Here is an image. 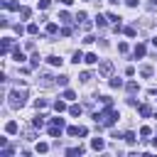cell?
Masks as SVG:
<instances>
[{"label":"cell","mask_w":157,"mask_h":157,"mask_svg":"<svg viewBox=\"0 0 157 157\" xmlns=\"http://www.w3.org/2000/svg\"><path fill=\"white\" fill-rule=\"evenodd\" d=\"M83 56H86V54H81V52H76V54H74V59H71V61H74V64H78V61H83Z\"/></svg>","instance_id":"cell-33"},{"label":"cell","mask_w":157,"mask_h":157,"mask_svg":"<svg viewBox=\"0 0 157 157\" xmlns=\"http://www.w3.org/2000/svg\"><path fill=\"white\" fill-rule=\"evenodd\" d=\"M152 5H157V0H152Z\"/></svg>","instance_id":"cell-46"},{"label":"cell","mask_w":157,"mask_h":157,"mask_svg":"<svg viewBox=\"0 0 157 157\" xmlns=\"http://www.w3.org/2000/svg\"><path fill=\"white\" fill-rule=\"evenodd\" d=\"M152 47H155V49H157V37H155V39H152Z\"/></svg>","instance_id":"cell-44"},{"label":"cell","mask_w":157,"mask_h":157,"mask_svg":"<svg viewBox=\"0 0 157 157\" xmlns=\"http://www.w3.org/2000/svg\"><path fill=\"white\" fill-rule=\"evenodd\" d=\"M47 150H49V145H47V142H39V145H37V152H42V155H44Z\"/></svg>","instance_id":"cell-35"},{"label":"cell","mask_w":157,"mask_h":157,"mask_svg":"<svg viewBox=\"0 0 157 157\" xmlns=\"http://www.w3.org/2000/svg\"><path fill=\"white\" fill-rule=\"evenodd\" d=\"M123 137H125V142H128V145H135V142H137V137H135V132H125Z\"/></svg>","instance_id":"cell-14"},{"label":"cell","mask_w":157,"mask_h":157,"mask_svg":"<svg viewBox=\"0 0 157 157\" xmlns=\"http://www.w3.org/2000/svg\"><path fill=\"white\" fill-rule=\"evenodd\" d=\"M125 5H130V7H137V0H125Z\"/></svg>","instance_id":"cell-42"},{"label":"cell","mask_w":157,"mask_h":157,"mask_svg":"<svg viewBox=\"0 0 157 157\" xmlns=\"http://www.w3.org/2000/svg\"><path fill=\"white\" fill-rule=\"evenodd\" d=\"M47 61H49L52 66H61V61H64V59H59V56H49Z\"/></svg>","instance_id":"cell-22"},{"label":"cell","mask_w":157,"mask_h":157,"mask_svg":"<svg viewBox=\"0 0 157 157\" xmlns=\"http://www.w3.org/2000/svg\"><path fill=\"white\" fill-rule=\"evenodd\" d=\"M125 88H128V93H135V91H137V81H128Z\"/></svg>","instance_id":"cell-16"},{"label":"cell","mask_w":157,"mask_h":157,"mask_svg":"<svg viewBox=\"0 0 157 157\" xmlns=\"http://www.w3.org/2000/svg\"><path fill=\"white\" fill-rule=\"evenodd\" d=\"M59 2H61V5H66V7H69V5H71V2H74V0H59Z\"/></svg>","instance_id":"cell-43"},{"label":"cell","mask_w":157,"mask_h":157,"mask_svg":"<svg viewBox=\"0 0 157 157\" xmlns=\"http://www.w3.org/2000/svg\"><path fill=\"white\" fill-rule=\"evenodd\" d=\"M96 2H101V0H96Z\"/></svg>","instance_id":"cell-47"},{"label":"cell","mask_w":157,"mask_h":157,"mask_svg":"<svg viewBox=\"0 0 157 157\" xmlns=\"http://www.w3.org/2000/svg\"><path fill=\"white\" fill-rule=\"evenodd\" d=\"M56 29H59V27H56V22H49V25H47V34H54Z\"/></svg>","instance_id":"cell-27"},{"label":"cell","mask_w":157,"mask_h":157,"mask_svg":"<svg viewBox=\"0 0 157 157\" xmlns=\"http://www.w3.org/2000/svg\"><path fill=\"white\" fill-rule=\"evenodd\" d=\"M25 103H27V91H25V88H22V91H20V88L10 91V96H7V105H10V108H22Z\"/></svg>","instance_id":"cell-1"},{"label":"cell","mask_w":157,"mask_h":157,"mask_svg":"<svg viewBox=\"0 0 157 157\" xmlns=\"http://www.w3.org/2000/svg\"><path fill=\"white\" fill-rule=\"evenodd\" d=\"M105 17H108V20H110V22H113V25H118V22H120V17H118V15H115V12H108V15H105Z\"/></svg>","instance_id":"cell-25"},{"label":"cell","mask_w":157,"mask_h":157,"mask_svg":"<svg viewBox=\"0 0 157 157\" xmlns=\"http://www.w3.org/2000/svg\"><path fill=\"white\" fill-rule=\"evenodd\" d=\"M140 135H142V137H150V135H152V128H150V125H142V128H140Z\"/></svg>","instance_id":"cell-20"},{"label":"cell","mask_w":157,"mask_h":157,"mask_svg":"<svg viewBox=\"0 0 157 157\" xmlns=\"http://www.w3.org/2000/svg\"><path fill=\"white\" fill-rule=\"evenodd\" d=\"M110 74H113V61H108V59L101 61V64H98V76H101V78H108Z\"/></svg>","instance_id":"cell-2"},{"label":"cell","mask_w":157,"mask_h":157,"mask_svg":"<svg viewBox=\"0 0 157 157\" xmlns=\"http://www.w3.org/2000/svg\"><path fill=\"white\" fill-rule=\"evenodd\" d=\"M17 130H20V125H17V123H15V120H10V123H7V125H5V132H7V135H15V132H17Z\"/></svg>","instance_id":"cell-7"},{"label":"cell","mask_w":157,"mask_h":157,"mask_svg":"<svg viewBox=\"0 0 157 157\" xmlns=\"http://www.w3.org/2000/svg\"><path fill=\"white\" fill-rule=\"evenodd\" d=\"M91 78H93V76H91V71H83V74H81V81H83V83H86V81H91Z\"/></svg>","instance_id":"cell-38"},{"label":"cell","mask_w":157,"mask_h":157,"mask_svg":"<svg viewBox=\"0 0 157 157\" xmlns=\"http://www.w3.org/2000/svg\"><path fill=\"white\" fill-rule=\"evenodd\" d=\"M59 20H61V22H69V12L61 10V12H59Z\"/></svg>","instance_id":"cell-36"},{"label":"cell","mask_w":157,"mask_h":157,"mask_svg":"<svg viewBox=\"0 0 157 157\" xmlns=\"http://www.w3.org/2000/svg\"><path fill=\"white\" fill-rule=\"evenodd\" d=\"M91 147H93L96 152H101V150H105V140H103V137H93V140H91Z\"/></svg>","instance_id":"cell-5"},{"label":"cell","mask_w":157,"mask_h":157,"mask_svg":"<svg viewBox=\"0 0 157 157\" xmlns=\"http://www.w3.org/2000/svg\"><path fill=\"white\" fill-rule=\"evenodd\" d=\"M83 152H86V147H81V145H78V147H69V150H66V155H69V157H81Z\"/></svg>","instance_id":"cell-6"},{"label":"cell","mask_w":157,"mask_h":157,"mask_svg":"<svg viewBox=\"0 0 157 157\" xmlns=\"http://www.w3.org/2000/svg\"><path fill=\"white\" fill-rule=\"evenodd\" d=\"M0 157H12V150H10V147H5V150L0 152Z\"/></svg>","instance_id":"cell-40"},{"label":"cell","mask_w":157,"mask_h":157,"mask_svg":"<svg viewBox=\"0 0 157 157\" xmlns=\"http://www.w3.org/2000/svg\"><path fill=\"white\" fill-rule=\"evenodd\" d=\"M152 145H155V147H157V135H155V137H152Z\"/></svg>","instance_id":"cell-45"},{"label":"cell","mask_w":157,"mask_h":157,"mask_svg":"<svg viewBox=\"0 0 157 157\" xmlns=\"http://www.w3.org/2000/svg\"><path fill=\"white\" fill-rule=\"evenodd\" d=\"M27 32H29V34H37V32H39V25H37V22L27 25Z\"/></svg>","instance_id":"cell-21"},{"label":"cell","mask_w":157,"mask_h":157,"mask_svg":"<svg viewBox=\"0 0 157 157\" xmlns=\"http://www.w3.org/2000/svg\"><path fill=\"white\" fill-rule=\"evenodd\" d=\"M83 61H86V64H98V54H93V52H88V54L83 56Z\"/></svg>","instance_id":"cell-8"},{"label":"cell","mask_w":157,"mask_h":157,"mask_svg":"<svg viewBox=\"0 0 157 157\" xmlns=\"http://www.w3.org/2000/svg\"><path fill=\"white\" fill-rule=\"evenodd\" d=\"M39 61H42V59H39V54H34V56H32V61H29V64H32V66H39Z\"/></svg>","instance_id":"cell-39"},{"label":"cell","mask_w":157,"mask_h":157,"mask_svg":"<svg viewBox=\"0 0 157 157\" xmlns=\"http://www.w3.org/2000/svg\"><path fill=\"white\" fill-rule=\"evenodd\" d=\"M69 115H81V105H69Z\"/></svg>","instance_id":"cell-18"},{"label":"cell","mask_w":157,"mask_h":157,"mask_svg":"<svg viewBox=\"0 0 157 157\" xmlns=\"http://www.w3.org/2000/svg\"><path fill=\"white\" fill-rule=\"evenodd\" d=\"M54 110H56V113L66 110V103H64V101H54Z\"/></svg>","instance_id":"cell-17"},{"label":"cell","mask_w":157,"mask_h":157,"mask_svg":"<svg viewBox=\"0 0 157 157\" xmlns=\"http://www.w3.org/2000/svg\"><path fill=\"white\" fill-rule=\"evenodd\" d=\"M44 105H47V98H37V101H34V108H37V110L44 108Z\"/></svg>","instance_id":"cell-31"},{"label":"cell","mask_w":157,"mask_h":157,"mask_svg":"<svg viewBox=\"0 0 157 157\" xmlns=\"http://www.w3.org/2000/svg\"><path fill=\"white\" fill-rule=\"evenodd\" d=\"M110 86H113V88H120V86H123V81H120L118 76H113V78H110Z\"/></svg>","instance_id":"cell-29"},{"label":"cell","mask_w":157,"mask_h":157,"mask_svg":"<svg viewBox=\"0 0 157 157\" xmlns=\"http://www.w3.org/2000/svg\"><path fill=\"white\" fill-rule=\"evenodd\" d=\"M61 130H64V128H59V125H54V123L49 125V135H52V137H59V135H61Z\"/></svg>","instance_id":"cell-9"},{"label":"cell","mask_w":157,"mask_h":157,"mask_svg":"<svg viewBox=\"0 0 157 157\" xmlns=\"http://www.w3.org/2000/svg\"><path fill=\"white\" fill-rule=\"evenodd\" d=\"M96 25H98V27H105V25H108V17H101V15H98V17H96Z\"/></svg>","instance_id":"cell-26"},{"label":"cell","mask_w":157,"mask_h":157,"mask_svg":"<svg viewBox=\"0 0 157 157\" xmlns=\"http://www.w3.org/2000/svg\"><path fill=\"white\" fill-rule=\"evenodd\" d=\"M125 34H128V37H135L137 29H135V27H125Z\"/></svg>","instance_id":"cell-37"},{"label":"cell","mask_w":157,"mask_h":157,"mask_svg":"<svg viewBox=\"0 0 157 157\" xmlns=\"http://www.w3.org/2000/svg\"><path fill=\"white\" fill-rule=\"evenodd\" d=\"M17 12H20V17H22V20H27V17L32 15V10H29V7H20Z\"/></svg>","instance_id":"cell-15"},{"label":"cell","mask_w":157,"mask_h":157,"mask_svg":"<svg viewBox=\"0 0 157 157\" xmlns=\"http://www.w3.org/2000/svg\"><path fill=\"white\" fill-rule=\"evenodd\" d=\"M2 7H5V10H20V5H17L15 0H2Z\"/></svg>","instance_id":"cell-10"},{"label":"cell","mask_w":157,"mask_h":157,"mask_svg":"<svg viewBox=\"0 0 157 157\" xmlns=\"http://www.w3.org/2000/svg\"><path fill=\"white\" fill-rule=\"evenodd\" d=\"M152 71H155V69H152V66H150V64H145V66H142V69H140V74H142V76H145V78H150V76H152Z\"/></svg>","instance_id":"cell-13"},{"label":"cell","mask_w":157,"mask_h":157,"mask_svg":"<svg viewBox=\"0 0 157 157\" xmlns=\"http://www.w3.org/2000/svg\"><path fill=\"white\" fill-rule=\"evenodd\" d=\"M66 132H69L71 137H83L88 130H86V128H81V125H71V128H66Z\"/></svg>","instance_id":"cell-4"},{"label":"cell","mask_w":157,"mask_h":157,"mask_svg":"<svg viewBox=\"0 0 157 157\" xmlns=\"http://www.w3.org/2000/svg\"><path fill=\"white\" fill-rule=\"evenodd\" d=\"M37 83H39L42 88H49V86H56V76H52V74H42V76L37 78Z\"/></svg>","instance_id":"cell-3"},{"label":"cell","mask_w":157,"mask_h":157,"mask_svg":"<svg viewBox=\"0 0 157 157\" xmlns=\"http://www.w3.org/2000/svg\"><path fill=\"white\" fill-rule=\"evenodd\" d=\"M150 113H152L150 105H140V115H142V118H150Z\"/></svg>","instance_id":"cell-19"},{"label":"cell","mask_w":157,"mask_h":157,"mask_svg":"<svg viewBox=\"0 0 157 157\" xmlns=\"http://www.w3.org/2000/svg\"><path fill=\"white\" fill-rule=\"evenodd\" d=\"M42 118H44V115L39 113V115H37V118L32 120V125H34V128H42V125H44V120H42Z\"/></svg>","instance_id":"cell-24"},{"label":"cell","mask_w":157,"mask_h":157,"mask_svg":"<svg viewBox=\"0 0 157 157\" xmlns=\"http://www.w3.org/2000/svg\"><path fill=\"white\" fill-rule=\"evenodd\" d=\"M145 52H147V49H145V44H135V56H137V59H142V56H145Z\"/></svg>","instance_id":"cell-12"},{"label":"cell","mask_w":157,"mask_h":157,"mask_svg":"<svg viewBox=\"0 0 157 157\" xmlns=\"http://www.w3.org/2000/svg\"><path fill=\"white\" fill-rule=\"evenodd\" d=\"M49 5H52V0H39V2H37V7H39V10H47Z\"/></svg>","instance_id":"cell-32"},{"label":"cell","mask_w":157,"mask_h":157,"mask_svg":"<svg viewBox=\"0 0 157 157\" xmlns=\"http://www.w3.org/2000/svg\"><path fill=\"white\" fill-rule=\"evenodd\" d=\"M118 52H123V54H125V52H128V44H125V42H120V44H118Z\"/></svg>","instance_id":"cell-41"},{"label":"cell","mask_w":157,"mask_h":157,"mask_svg":"<svg viewBox=\"0 0 157 157\" xmlns=\"http://www.w3.org/2000/svg\"><path fill=\"white\" fill-rule=\"evenodd\" d=\"M10 49H12V39H10V37H5V39H2V54H7Z\"/></svg>","instance_id":"cell-11"},{"label":"cell","mask_w":157,"mask_h":157,"mask_svg":"<svg viewBox=\"0 0 157 157\" xmlns=\"http://www.w3.org/2000/svg\"><path fill=\"white\" fill-rule=\"evenodd\" d=\"M12 56H15V61H25V54H22L20 49H15V52H12Z\"/></svg>","instance_id":"cell-28"},{"label":"cell","mask_w":157,"mask_h":157,"mask_svg":"<svg viewBox=\"0 0 157 157\" xmlns=\"http://www.w3.org/2000/svg\"><path fill=\"white\" fill-rule=\"evenodd\" d=\"M66 83H69V76H64V74L56 76V86H66Z\"/></svg>","instance_id":"cell-23"},{"label":"cell","mask_w":157,"mask_h":157,"mask_svg":"<svg viewBox=\"0 0 157 157\" xmlns=\"http://www.w3.org/2000/svg\"><path fill=\"white\" fill-rule=\"evenodd\" d=\"M64 98H66V101H74V98H76V93H74L71 88H66V91H64Z\"/></svg>","instance_id":"cell-30"},{"label":"cell","mask_w":157,"mask_h":157,"mask_svg":"<svg viewBox=\"0 0 157 157\" xmlns=\"http://www.w3.org/2000/svg\"><path fill=\"white\" fill-rule=\"evenodd\" d=\"M52 123H54V125H59V128H64V125H66V123H64V118H59V115H56V118H52Z\"/></svg>","instance_id":"cell-34"}]
</instances>
